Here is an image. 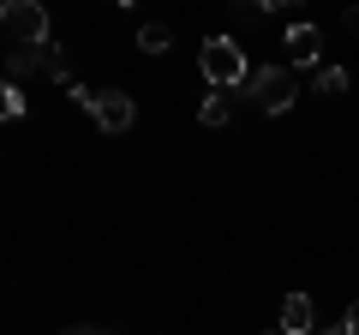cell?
<instances>
[{
    "mask_svg": "<svg viewBox=\"0 0 359 335\" xmlns=\"http://www.w3.org/2000/svg\"><path fill=\"white\" fill-rule=\"evenodd\" d=\"M198 66H204L210 90H245V78H252V66H245V48L233 36H204V48H198Z\"/></svg>",
    "mask_w": 359,
    "mask_h": 335,
    "instance_id": "6da1fadb",
    "label": "cell"
},
{
    "mask_svg": "<svg viewBox=\"0 0 359 335\" xmlns=\"http://www.w3.org/2000/svg\"><path fill=\"white\" fill-rule=\"evenodd\" d=\"M66 96H72L102 132H132V120H138V102H132L126 90H84V84H72Z\"/></svg>",
    "mask_w": 359,
    "mask_h": 335,
    "instance_id": "7a4b0ae2",
    "label": "cell"
},
{
    "mask_svg": "<svg viewBox=\"0 0 359 335\" xmlns=\"http://www.w3.org/2000/svg\"><path fill=\"white\" fill-rule=\"evenodd\" d=\"M245 96H252L264 114H287V108H294V96H299V78L287 72V66H252Z\"/></svg>",
    "mask_w": 359,
    "mask_h": 335,
    "instance_id": "3957f363",
    "label": "cell"
},
{
    "mask_svg": "<svg viewBox=\"0 0 359 335\" xmlns=\"http://www.w3.org/2000/svg\"><path fill=\"white\" fill-rule=\"evenodd\" d=\"M0 30H6L18 48H42V42H54L48 36V6H42V0H6V6H0Z\"/></svg>",
    "mask_w": 359,
    "mask_h": 335,
    "instance_id": "277c9868",
    "label": "cell"
},
{
    "mask_svg": "<svg viewBox=\"0 0 359 335\" xmlns=\"http://www.w3.org/2000/svg\"><path fill=\"white\" fill-rule=\"evenodd\" d=\"M287 60L318 72V66H323V30L318 25H294V30H287Z\"/></svg>",
    "mask_w": 359,
    "mask_h": 335,
    "instance_id": "5b68a950",
    "label": "cell"
},
{
    "mask_svg": "<svg viewBox=\"0 0 359 335\" xmlns=\"http://www.w3.org/2000/svg\"><path fill=\"white\" fill-rule=\"evenodd\" d=\"M282 329H287V335H311V329H318L311 294H287V299H282Z\"/></svg>",
    "mask_w": 359,
    "mask_h": 335,
    "instance_id": "8992f818",
    "label": "cell"
},
{
    "mask_svg": "<svg viewBox=\"0 0 359 335\" xmlns=\"http://www.w3.org/2000/svg\"><path fill=\"white\" fill-rule=\"evenodd\" d=\"M36 66L54 78V84H66V90H72V66H66V48H60V42H42V48H36Z\"/></svg>",
    "mask_w": 359,
    "mask_h": 335,
    "instance_id": "52a82bcc",
    "label": "cell"
},
{
    "mask_svg": "<svg viewBox=\"0 0 359 335\" xmlns=\"http://www.w3.org/2000/svg\"><path fill=\"white\" fill-rule=\"evenodd\" d=\"M198 120H204V126H228L233 120V90H210L204 108H198Z\"/></svg>",
    "mask_w": 359,
    "mask_h": 335,
    "instance_id": "ba28073f",
    "label": "cell"
},
{
    "mask_svg": "<svg viewBox=\"0 0 359 335\" xmlns=\"http://www.w3.org/2000/svg\"><path fill=\"white\" fill-rule=\"evenodd\" d=\"M311 90L318 96H347V72L341 66H318V72H311Z\"/></svg>",
    "mask_w": 359,
    "mask_h": 335,
    "instance_id": "9c48e42d",
    "label": "cell"
},
{
    "mask_svg": "<svg viewBox=\"0 0 359 335\" xmlns=\"http://www.w3.org/2000/svg\"><path fill=\"white\" fill-rule=\"evenodd\" d=\"M30 72H42L36 48H13V54H6V78H13V84H18V78H30Z\"/></svg>",
    "mask_w": 359,
    "mask_h": 335,
    "instance_id": "30bf717a",
    "label": "cell"
},
{
    "mask_svg": "<svg viewBox=\"0 0 359 335\" xmlns=\"http://www.w3.org/2000/svg\"><path fill=\"white\" fill-rule=\"evenodd\" d=\"M168 42H174V30H168V25H144L138 30V48L144 54H168Z\"/></svg>",
    "mask_w": 359,
    "mask_h": 335,
    "instance_id": "8fae6325",
    "label": "cell"
},
{
    "mask_svg": "<svg viewBox=\"0 0 359 335\" xmlns=\"http://www.w3.org/2000/svg\"><path fill=\"white\" fill-rule=\"evenodd\" d=\"M25 90H18V84H13V78H6V84H0V114H6V120H25Z\"/></svg>",
    "mask_w": 359,
    "mask_h": 335,
    "instance_id": "7c38bea8",
    "label": "cell"
},
{
    "mask_svg": "<svg viewBox=\"0 0 359 335\" xmlns=\"http://www.w3.org/2000/svg\"><path fill=\"white\" fill-rule=\"evenodd\" d=\"M341 329H347V335H359V299H353V306H347V317H341Z\"/></svg>",
    "mask_w": 359,
    "mask_h": 335,
    "instance_id": "4fadbf2b",
    "label": "cell"
},
{
    "mask_svg": "<svg viewBox=\"0 0 359 335\" xmlns=\"http://www.w3.org/2000/svg\"><path fill=\"white\" fill-rule=\"evenodd\" d=\"M60 335H108V329H96V323H78V329H60Z\"/></svg>",
    "mask_w": 359,
    "mask_h": 335,
    "instance_id": "5bb4252c",
    "label": "cell"
},
{
    "mask_svg": "<svg viewBox=\"0 0 359 335\" xmlns=\"http://www.w3.org/2000/svg\"><path fill=\"white\" fill-rule=\"evenodd\" d=\"M341 25H347V30H353V36H359V6H353V13H347V18H341Z\"/></svg>",
    "mask_w": 359,
    "mask_h": 335,
    "instance_id": "9a60e30c",
    "label": "cell"
},
{
    "mask_svg": "<svg viewBox=\"0 0 359 335\" xmlns=\"http://www.w3.org/2000/svg\"><path fill=\"white\" fill-rule=\"evenodd\" d=\"M311 335H347V329H311Z\"/></svg>",
    "mask_w": 359,
    "mask_h": 335,
    "instance_id": "2e32d148",
    "label": "cell"
},
{
    "mask_svg": "<svg viewBox=\"0 0 359 335\" xmlns=\"http://www.w3.org/2000/svg\"><path fill=\"white\" fill-rule=\"evenodd\" d=\"M269 335H287V329H282V323H276V329H269Z\"/></svg>",
    "mask_w": 359,
    "mask_h": 335,
    "instance_id": "e0dca14e",
    "label": "cell"
}]
</instances>
